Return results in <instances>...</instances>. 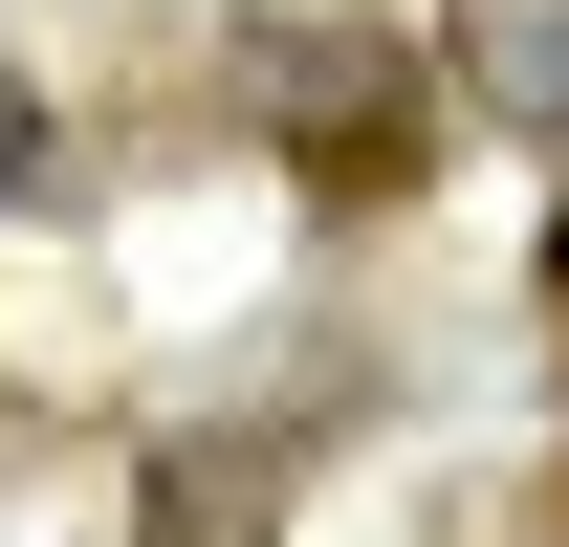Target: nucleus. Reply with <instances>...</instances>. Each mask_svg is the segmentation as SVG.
I'll list each match as a JSON object with an SVG mask.
<instances>
[{
  "instance_id": "f03ea898",
  "label": "nucleus",
  "mask_w": 569,
  "mask_h": 547,
  "mask_svg": "<svg viewBox=\"0 0 569 547\" xmlns=\"http://www.w3.org/2000/svg\"><path fill=\"white\" fill-rule=\"evenodd\" d=\"M22 153H44V132H22V88H0V198H22Z\"/></svg>"
},
{
  "instance_id": "f257e3e1",
  "label": "nucleus",
  "mask_w": 569,
  "mask_h": 547,
  "mask_svg": "<svg viewBox=\"0 0 569 547\" xmlns=\"http://www.w3.org/2000/svg\"><path fill=\"white\" fill-rule=\"evenodd\" d=\"M482 67H503V110L569 132V0H482Z\"/></svg>"
}]
</instances>
